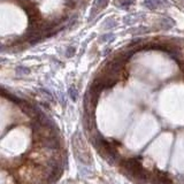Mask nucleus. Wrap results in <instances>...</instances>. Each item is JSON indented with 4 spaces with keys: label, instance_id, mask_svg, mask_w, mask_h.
<instances>
[{
    "label": "nucleus",
    "instance_id": "f257e3e1",
    "mask_svg": "<svg viewBox=\"0 0 184 184\" xmlns=\"http://www.w3.org/2000/svg\"><path fill=\"white\" fill-rule=\"evenodd\" d=\"M108 1L110 0H94V2H93V8L96 9H102L105 8L107 4H108Z\"/></svg>",
    "mask_w": 184,
    "mask_h": 184
},
{
    "label": "nucleus",
    "instance_id": "f03ea898",
    "mask_svg": "<svg viewBox=\"0 0 184 184\" xmlns=\"http://www.w3.org/2000/svg\"><path fill=\"white\" fill-rule=\"evenodd\" d=\"M144 5L150 9H154L155 7H158L159 2L157 0H144Z\"/></svg>",
    "mask_w": 184,
    "mask_h": 184
},
{
    "label": "nucleus",
    "instance_id": "7ed1b4c3",
    "mask_svg": "<svg viewBox=\"0 0 184 184\" xmlns=\"http://www.w3.org/2000/svg\"><path fill=\"white\" fill-rule=\"evenodd\" d=\"M16 74L18 75H26V74H29V69L26 68V67H18V70H16Z\"/></svg>",
    "mask_w": 184,
    "mask_h": 184
},
{
    "label": "nucleus",
    "instance_id": "20e7f679",
    "mask_svg": "<svg viewBox=\"0 0 184 184\" xmlns=\"http://www.w3.org/2000/svg\"><path fill=\"white\" fill-rule=\"evenodd\" d=\"M70 97H71V99H74V100H76L77 99V90L75 88H70Z\"/></svg>",
    "mask_w": 184,
    "mask_h": 184
},
{
    "label": "nucleus",
    "instance_id": "39448f33",
    "mask_svg": "<svg viewBox=\"0 0 184 184\" xmlns=\"http://www.w3.org/2000/svg\"><path fill=\"white\" fill-rule=\"evenodd\" d=\"M67 52H70V53H66V57L70 58L71 55H74L75 48H74V47H68V48H67Z\"/></svg>",
    "mask_w": 184,
    "mask_h": 184
},
{
    "label": "nucleus",
    "instance_id": "423d86ee",
    "mask_svg": "<svg viewBox=\"0 0 184 184\" xmlns=\"http://www.w3.org/2000/svg\"><path fill=\"white\" fill-rule=\"evenodd\" d=\"M105 39H107V40H113V39H114V36H113V35H110V34H108V35L102 36V37H101V38H100V40H102V42H104V40H105Z\"/></svg>",
    "mask_w": 184,
    "mask_h": 184
}]
</instances>
